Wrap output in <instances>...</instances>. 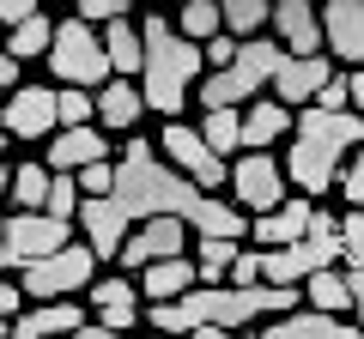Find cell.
Listing matches in <instances>:
<instances>
[{
    "instance_id": "6da1fadb",
    "label": "cell",
    "mask_w": 364,
    "mask_h": 339,
    "mask_svg": "<svg viewBox=\"0 0 364 339\" xmlns=\"http://www.w3.org/2000/svg\"><path fill=\"white\" fill-rule=\"evenodd\" d=\"M158 212H176L188 218L195 236H243V206L237 200H219L213 188H200L188 170H176L164 157L158 140H128L116 157V182L109 194H85L79 200V230L97 255H122L128 230L140 218H158Z\"/></svg>"
},
{
    "instance_id": "7a4b0ae2",
    "label": "cell",
    "mask_w": 364,
    "mask_h": 339,
    "mask_svg": "<svg viewBox=\"0 0 364 339\" xmlns=\"http://www.w3.org/2000/svg\"><path fill=\"white\" fill-rule=\"evenodd\" d=\"M364 140V116L358 109H322V104H304L298 128H291V157H286V176L304 188V194H328L346 170L352 145Z\"/></svg>"
},
{
    "instance_id": "3957f363",
    "label": "cell",
    "mask_w": 364,
    "mask_h": 339,
    "mask_svg": "<svg viewBox=\"0 0 364 339\" xmlns=\"http://www.w3.org/2000/svg\"><path fill=\"white\" fill-rule=\"evenodd\" d=\"M140 37H146V67H140L146 109H158V116L170 121V116H182V104H188V91H195L200 67H207V43L176 37L158 13L140 18Z\"/></svg>"
},
{
    "instance_id": "277c9868",
    "label": "cell",
    "mask_w": 364,
    "mask_h": 339,
    "mask_svg": "<svg viewBox=\"0 0 364 339\" xmlns=\"http://www.w3.org/2000/svg\"><path fill=\"white\" fill-rule=\"evenodd\" d=\"M182 321H188V333L195 327H255V321H267V315H279V309H298L304 303V291L298 285H279V279H255V285H188L182 291Z\"/></svg>"
},
{
    "instance_id": "5b68a950",
    "label": "cell",
    "mask_w": 364,
    "mask_h": 339,
    "mask_svg": "<svg viewBox=\"0 0 364 339\" xmlns=\"http://www.w3.org/2000/svg\"><path fill=\"white\" fill-rule=\"evenodd\" d=\"M286 43L279 37H243V49H237L231 67H213L207 85H200V109L213 104H249V97H261L273 85V73H279V61H286Z\"/></svg>"
},
{
    "instance_id": "8992f818",
    "label": "cell",
    "mask_w": 364,
    "mask_h": 339,
    "mask_svg": "<svg viewBox=\"0 0 364 339\" xmlns=\"http://www.w3.org/2000/svg\"><path fill=\"white\" fill-rule=\"evenodd\" d=\"M49 67L61 85H104L116 67H109V49L104 37L91 30V18H61L55 25V43H49Z\"/></svg>"
},
{
    "instance_id": "52a82bcc",
    "label": "cell",
    "mask_w": 364,
    "mask_h": 339,
    "mask_svg": "<svg viewBox=\"0 0 364 339\" xmlns=\"http://www.w3.org/2000/svg\"><path fill=\"white\" fill-rule=\"evenodd\" d=\"M91 273H97V248L61 243L55 255H37L18 267V285H25V297H67V291H85Z\"/></svg>"
},
{
    "instance_id": "ba28073f",
    "label": "cell",
    "mask_w": 364,
    "mask_h": 339,
    "mask_svg": "<svg viewBox=\"0 0 364 339\" xmlns=\"http://www.w3.org/2000/svg\"><path fill=\"white\" fill-rule=\"evenodd\" d=\"M158 145H164V157H170L176 170H188L200 188H225V182H231V164H225V152H213L207 133L188 128V121L170 116V121H164V133H158Z\"/></svg>"
},
{
    "instance_id": "9c48e42d",
    "label": "cell",
    "mask_w": 364,
    "mask_h": 339,
    "mask_svg": "<svg viewBox=\"0 0 364 339\" xmlns=\"http://www.w3.org/2000/svg\"><path fill=\"white\" fill-rule=\"evenodd\" d=\"M0 121H6L13 140H49L61 128V91H49V85H18L6 97V109H0Z\"/></svg>"
},
{
    "instance_id": "30bf717a",
    "label": "cell",
    "mask_w": 364,
    "mask_h": 339,
    "mask_svg": "<svg viewBox=\"0 0 364 339\" xmlns=\"http://www.w3.org/2000/svg\"><path fill=\"white\" fill-rule=\"evenodd\" d=\"M231 194H237V206H243V212H267V206L286 200V170L273 164L267 152H243L231 164Z\"/></svg>"
},
{
    "instance_id": "8fae6325",
    "label": "cell",
    "mask_w": 364,
    "mask_h": 339,
    "mask_svg": "<svg viewBox=\"0 0 364 339\" xmlns=\"http://www.w3.org/2000/svg\"><path fill=\"white\" fill-rule=\"evenodd\" d=\"M188 248V218H176V212H158V218H140L134 224V236L122 243V267H152L164 261V255H182Z\"/></svg>"
},
{
    "instance_id": "7c38bea8",
    "label": "cell",
    "mask_w": 364,
    "mask_h": 339,
    "mask_svg": "<svg viewBox=\"0 0 364 339\" xmlns=\"http://www.w3.org/2000/svg\"><path fill=\"white\" fill-rule=\"evenodd\" d=\"M261 339H358V315H334V309H279L267 321H255Z\"/></svg>"
},
{
    "instance_id": "4fadbf2b",
    "label": "cell",
    "mask_w": 364,
    "mask_h": 339,
    "mask_svg": "<svg viewBox=\"0 0 364 339\" xmlns=\"http://www.w3.org/2000/svg\"><path fill=\"white\" fill-rule=\"evenodd\" d=\"M67 243V218H55V212H18L13 206V218H6V248H13V267H25V261H37V255H55V248Z\"/></svg>"
},
{
    "instance_id": "5bb4252c",
    "label": "cell",
    "mask_w": 364,
    "mask_h": 339,
    "mask_svg": "<svg viewBox=\"0 0 364 339\" xmlns=\"http://www.w3.org/2000/svg\"><path fill=\"white\" fill-rule=\"evenodd\" d=\"M328 73H334V55H286V61H279V73H273V97H279V104H316V91H322L328 85Z\"/></svg>"
},
{
    "instance_id": "9a60e30c",
    "label": "cell",
    "mask_w": 364,
    "mask_h": 339,
    "mask_svg": "<svg viewBox=\"0 0 364 339\" xmlns=\"http://www.w3.org/2000/svg\"><path fill=\"white\" fill-rule=\"evenodd\" d=\"M322 43L334 61H364V0H322Z\"/></svg>"
},
{
    "instance_id": "2e32d148",
    "label": "cell",
    "mask_w": 364,
    "mask_h": 339,
    "mask_svg": "<svg viewBox=\"0 0 364 339\" xmlns=\"http://www.w3.org/2000/svg\"><path fill=\"white\" fill-rule=\"evenodd\" d=\"M85 291H91V309H97V327L104 333H122V327L140 321V285L134 279L109 273V279H91Z\"/></svg>"
},
{
    "instance_id": "e0dca14e",
    "label": "cell",
    "mask_w": 364,
    "mask_h": 339,
    "mask_svg": "<svg viewBox=\"0 0 364 339\" xmlns=\"http://www.w3.org/2000/svg\"><path fill=\"white\" fill-rule=\"evenodd\" d=\"M273 37L286 43L291 55L328 49V43H322V13H316L310 0H273Z\"/></svg>"
},
{
    "instance_id": "ac0fdd59",
    "label": "cell",
    "mask_w": 364,
    "mask_h": 339,
    "mask_svg": "<svg viewBox=\"0 0 364 339\" xmlns=\"http://www.w3.org/2000/svg\"><path fill=\"white\" fill-rule=\"evenodd\" d=\"M310 218H316L310 194H286L279 206L255 212V243H267V248H286V243H298V236L310 230Z\"/></svg>"
},
{
    "instance_id": "d6986e66",
    "label": "cell",
    "mask_w": 364,
    "mask_h": 339,
    "mask_svg": "<svg viewBox=\"0 0 364 339\" xmlns=\"http://www.w3.org/2000/svg\"><path fill=\"white\" fill-rule=\"evenodd\" d=\"M91 157H109V140L91 128V121L61 128V133H55V145H43V164H49V170H85Z\"/></svg>"
},
{
    "instance_id": "ffe728a7",
    "label": "cell",
    "mask_w": 364,
    "mask_h": 339,
    "mask_svg": "<svg viewBox=\"0 0 364 339\" xmlns=\"http://www.w3.org/2000/svg\"><path fill=\"white\" fill-rule=\"evenodd\" d=\"M286 133H291V104H279V97H249V109H243V145L249 152H267Z\"/></svg>"
},
{
    "instance_id": "44dd1931",
    "label": "cell",
    "mask_w": 364,
    "mask_h": 339,
    "mask_svg": "<svg viewBox=\"0 0 364 339\" xmlns=\"http://www.w3.org/2000/svg\"><path fill=\"white\" fill-rule=\"evenodd\" d=\"M85 327V309L67 297H37L31 315H13V333L18 339H37V333H79Z\"/></svg>"
},
{
    "instance_id": "7402d4cb",
    "label": "cell",
    "mask_w": 364,
    "mask_h": 339,
    "mask_svg": "<svg viewBox=\"0 0 364 339\" xmlns=\"http://www.w3.org/2000/svg\"><path fill=\"white\" fill-rule=\"evenodd\" d=\"M140 109H146V91L134 79H104V85H97V121H104V128H116V133L134 128Z\"/></svg>"
},
{
    "instance_id": "603a6c76",
    "label": "cell",
    "mask_w": 364,
    "mask_h": 339,
    "mask_svg": "<svg viewBox=\"0 0 364 339\" xmlns=\"http://www.w3.org/2000/svg\"><path fill=\"white\" fill-rule=\"evenodd\" d=\"M140 291L146 297H182L188 285H200V261H188V255H164V261L140 267Z\"/></svg>"
},
{
    "instance_id": "cb8c5ba5",
    "label": "cell",
    "mask_w": 364,
    "mask_h": 339,
    "mask_svg": "<svg viewBox=\"0 0 364 339\" xmlns=\"http://www.w3.org/2000/svg\"><path fill=\"white\" fill-rule=\"evenodd\" d=\"M104 49H109V67H116V73H140L146 67V37L128 18H109L104 25Z\"/></svg>"
},
{
    "instance_id": "d4e9b609",
    "label": "cell",
    "mask_w": 364,
    "mask_h": 339,
    "mask_svg": "<svg viewBox=\"0 0 364 339\" xmlns=\"http://www.w3.org/2000/svg\"><path fill=\"white\" fill-rule=\"evenodd\" d=\"M304 303H316V309H334V315H352V279L334 273V267H316V273L304 279Z\"/></svg>"
},
{
    "instance_id": "484cf974",
    "label": "cell",
    "mask_w": 364,
    "mask_h": 339,
    "mask_svg": "<svg viewBox=\"0 0 364 339\" xmlns=\"http://www.w3.org/2000/svg\"><path fill=\"white\" fill-rule=\"evenodd\" d=\"M200 133H207L213 152H237V145H243V109L237 104H213L207 116H200Z\"/></svg>"
},
{
    "instance_id": "4316f807",
    "label": "cell",
    "mask_w": 364,
    "mask_h": 339,
    "mask_svg": "<svg viewBox=\"0 0 364 339\" xmlns=\"http://www.w3.org/2000/svg\"><path fill=\"white\" fill-rule=\"evenodd\" d=\"M237 248H243V236H200V285H225L231 279V261H237Z\"/></svg>"
},
{
    "instance_id": "83f0119b",
    "label": "cell",
    "mask_w": 364,
    "mask_h": 339,
    "mask_svg": "<svg viewBox=\"0 0 364 339\" xmlns=\"http://www.w3.org/2000/svg\"><path fill=\"white\" fill-rule=\"evenodd\" d=\"M219 13L231 37H261V25H273V0H219Z\"/></svg>"
},
{
    "instance_id": "f1b7e54d",
    "label": "cell",
    "mask_w": 364,
    "mask_h": 339,
    "mask_svg": "<svg viewBox=\"0 0 364 339\" xmlns=\"http://www.w3.org/2000/svg\"><path fill=\"white\" fill-rule=\"evenodd\" d=\"M49 182H55L49 164H25V170H13V188H6V194H13L18 212H37L43 200H49Z\"/></svg>"
},
{
    "instance_id": "f546056e",
    "label": "cell",
    "mask_w": 364,
    "mask_h": 339,
    "mask_svg": "<svg viewBox=\"0 0 364 339\" xmlns=\"http://www.w3.org/2000/svg\"><path fill=\"white\" fill-rule=\"evenodd\" d=\"M49 43H55V18L31 13V18H18V25H13V55H18V61H37V55H49Z\"/></svg>"
},
{
    "instance_id": "4dcf8cb0",
    "label": "cell",
    "mask_w": 364,
    "mask_h": 339,
    "mask_svg": "<svg viewBox=\"0 0 364 339\" xmlns=\"http://www.w3.org/2000/svg\"><path fill=\"white\" fill-rule=\"evenodd\" d=\"M219 30H225V13H219V0H182V37L207 43V37H219Z\"/></svg>"
},
{
    "instance_id": "1f68e13d",
    "label": "cell",
    "mask_w": 364,
    "mask_h": 339,
    "mask_svg": "<svg viewBox=\"0 0 364 339\" xmlns=\"http://www.w3.org/2000/svg\"><path fill=\"white\" fill-rule=\"evenodd\" d=\"M79 176L73 170H55V182H49V200H43V212H55V218H79Z\"/></svg>"
},
{
    "instance_id": "d6a6232c",
    "label": "cell",
    "mask_w": 364,
    "mask_h": 339,
    "mask_svg": "<svg viewBox=\"0 0 364 339\" xmlns=\"http://www.w3.org/2000/svg\"><path fill=\"white\" fill-rule=\"evenodd\" d=\"M340 255H346V267H364V206L340 218Z\"/></svg>"
},
{
    "instance_id": "836d02e7",
    "label": "cell",
    "mask_w": 364,
    "mask_h": 339,
    "mask_svg": "<svg viewBox=\"0 0 364 339\" xmlns=\"http://www.w3.org/2000/svg\"><path fill=\"white\" fill-rule=\"evenodd\" d=\"M91 116H97V97H85V85H67L61 91V128H79Z\"/></svg>"
},
{
    "instance_id": "e575fe53",
    "label": "cell",
    "mask_w": 364,
    "mask_h": 339,
    "mask_svg": "<svg viewBox=\"0 0 364 339\" xmlns=\"http://www.w3.org/2000/svg\"><path fill=\"white\" fill-rule=\"evenodd\" d=\"M340 194H346V206H364V140L352 145L346 170H340Z\"/></svg>"
},
{
    "instance_id": "d590c367",
    "label": "cell",
    "mask_w": 364,
    "mask_h": 339,
    "mask_svg": "<svg viewBox=\"0 0 364 339\" xmlns=\"http://www.w3.org/2000/svg\"><path fill=\"white\" fill-rule=\"evenodd\" d=\"M255 279H267L261 248H237V261H231V285H255Z\"/></svg>"
},
{
    "instance_id": "8d00e7d4",
    "label": "cell",
    "mask_w": 364,
    "mask_h": 339,
    "mask_svg": "<svg viewBox=\"0 0 364 339\" xmlns=\"http://www.w3.org/2000/svg\"><path fill=\"white\" fill-rule=\"evenodd\" d=\"M134 0H79V18H91V25H109V18H128Z\"/></svg>"
},
{
    "instance_id": "74e56055",
    "label": "cell",
    "mask_w": 364,
    "mask_h": 339,
    "mask_svg": "<svg viewBox=\"0 0 364 339\" xmlns=\"http://www.w3.org/2000/svg\"><path fill=\"white\" fill-rule=\"evenodd\" d=\"M109 182H116V164H109V157H91V164L79 170V188H85V194H109Z\"/></svg>"
},
{
    "instance_id": "f35d334b",
    "label": "cell",
    "mask_w": 364,
    "mask_h": 339,
    "mask_svg": "<svg viewBox=\"0 0 364 339\" xmlns=\"http://www.w3.org/2000/svg\"><path fill=\"white\" fill-rule=\"evenodd\" d=\"M316 104H322V109H352V79L346 73H328V85L316 91Z\"/></svg>"
},
{
    "instance_id": "ab89813d",
    "label": "cell",
    "mask_w": 364,
    "mask_h": 339,
    "mask_svg": "<svg viewBox=\"0 0 364 339\" xmlns=\"http://www.w3.org/2000/svg\"><path fill=\"white\" fill-rule=\"evenodd\" d=\"M237 49H243V37H225V30H219V37H207V67H231Z\"/></svg>"
},
{
    "instance_id": "60d3db41",
    "label": "cell",
    "mask_w": 364,
    "mask_h": 339,
    "mask_svg": "<svg viewBox=\"0 0 364 339\" xmlns=\"http://www.w3.org/2000/svg\"><path fill=\"white\" fill-rule=\"evenodd\" d=\"M31 13H37V0H0V25H18Z\"/></svg>"
},
{
    "instance_id": "b9f144b4",
    "label": "cell",
    "mask_w": 364,
    "mask_h": 339,
    "mask_svg": "<svg viewBox=\"0 0 364 339\" xmlns=\"http://www.w3.org/2000/svg\"><path fill=\"white\" fill-rule=\"evenodd\" d=\"M13 79H18V55L0 43V91H13Z\"/></svg>"
},
{
    "instance_id": "7bdbcfd3",
    "label": "cell",
    "mask_w": 364,
    "mask_h": 339,
    "mask_svg": "<svg viewBox=\"0 0 364 339\" xmlns=\"http://www.w3.org/2000/svg\"><path fill=\"white\" fill-rule=\"evenodd\" d=\"M346 279H352V315L364 327V267H346Z\"/></svg>"
},
{
    "instance_id": "ee69618b",
    "label": "cell",
    "mask_w": 364,
    "mask_h": 339,
    "mask_svg": "<svg viewBox=\"0 0 364 339\" xmlns=\"http://www.w3.org/2000/svg\"><path fill=\"white\" fill-rule=\"evenodd\" d=\"M18 303H25V285L13 291V279H0V315H18Z\"/></svg>"
},
{
    "instance_id": "f6af8a7d",
    "label": "cell",
    "mask_w": 364,
    "mask_h": 339,
    "mask_svg": "<svg viewBox=\"0 0 364 339\" xmlns=\"http://www.w3.org/2000/svg\"><path fill=\"white\" fill-rule=\"evenodd\" d=\"M346 79H352V109H358V116H364V67H352Z\"/></svg>"
},
{
    "instance_id": "bcb514c9",
    "label": "cell",
    "mask_w": 364,
    "mask_h": 339,
    "mask_svg": "<svg viewBox=\"0 0 364 339\" xmlns=\"http://www.w3.org/2000/svg\"><path fill=\"white\" fill-rule=\"evenodd\" d=\"M13 267V248H6V218H0V273Z\"/></svg>"
},
{
    "instance_id": "7dc6e473",
    "label": "cell",
    "mask_w": 364,
    "mask_h": 339,
    "mask_svg": "<svg viewBox=\"0 0 364 339\" xmlns=\"http://www.w3.org/2000/svg\"><path fill=\"white\" fill-rule=\"evenodd\" d=\"M6 188H13V170H6V164H0V194H6Z\"/></svg>"
},
{
    "instance_id": "c3c4849f",
    "label": "cell",
    "mask_w": 364,
    "mask_h": 339,
    "mask_svg": "<svg viewBox=\"0 0 364 339\" xmlns=\"http://www.w3.org/2000/svg\"><path fill=\"white\" fill-rule=\"evenodd\" d=\"M6 333H13V315H0V339H6Z\"/></svg>"
},
{
    "instance_id": "681fc988",
    "label": "cell",
    "mask_w": 364,
    "mask_h": 339,
    "mask_svg": "<svg viewBox=\"0 0 364 339\" xmlns=\"http://www.w3.org/2000/svg\"><path fill=\"white\" fill-rule=\"evenodd\" d=\"M0 145H6V121H0Z\"/></svg>"
}]
</instances>
